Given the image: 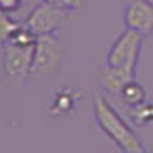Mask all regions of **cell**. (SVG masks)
<instances>
[{"label":"cell","mask_w":153,"mask_h":153,"mask_svg":"<svg viewBox=\"0 0 153 153\" xmlns=\"http://www.w3.org/2000/svg\"><path fill=\"white\" fill-rule=\"evenodd\" d=\"M129 119L134 127H146L153 124V102L146 100L145 103L129 108Z\"/></svg>","instance_id":"cell-10"},{"label":"cell","mask_w":153,"mask_h":153,"mask_svg":"<svg viewBox=\"0 0 153 153\" xmlns=\"http://www.w3.org/2000/svg\"><path fill=\"white\" fill-rule=\"evenodd\" d=\"M122 17L127 29L138 31L143 36L153 35V0H131Z\"/></svg>","instance_id":"cell-6"},{"label":"cell","mask_w":153,"mask_h":153,"mask_svg":"<svg viewBox=\"0 0 153 153\" xmlns=\"http://www.w3.org/2000/svg\"><path fill=\"white\" fill-rule=\"evenodd\" d=\"M134 77H136V74L127 72L124 69L110 67V65H103V69L100 72V81H102L103 90L107 93H112V95H119L120 90Z\"/></svg>","instance_id":"cell-8"},{"label":"cell","mask_w":153,"mask_h":153,"mask_svg":"<svg viewBox=\"0 0 153 153\" xmlns=\"http://www.w3.org/2000/svg\"><path fill=\"white\" fill-rule=\"evenodd\" d=\"M35 45L7 42L2 47V60H4V71L7 77H10L12 81L24 83L29 74H33Z\"/></svg>","instance_id":"cell-3"},{"label":"cell","mask_w":153,"mask_h":153,"mask_svg":"<svg viewBox=\"0 0 153 153\" xmlns=\"http://www.w3.org/2000/svg\"><path fill=\"white\" fill-rule=\"evenodd\" d=\"M43 2L60 9L64 12H76L84 5V0H43Z\"/></svg>","instance_id":"cell-12"},{"label":"cell","mask_w":153,"mask_h":153,"mask_svg":"<svg viewBox=\"0 0 153 153\" xmlns=\"http://www.w3.org/2000/svg\"><path fill=\"white\" fill-rule=\"evenodd\" d=\"M93 114L98 129L103 132L107 139H110L122 153H150L136 132L134 126L129 124L119 110L112 105L105 90H97L93 98Z\"/></svg>","instance_id":"cell-1"},{"label":"cell","mask_w":153,"mask_h":153,"mask_svg":"<svg viewBox=\"0 0 153 153\" xmlns=\"http://www.w3.org/2000/svg\"><path fill=\"white\" fill-rule=\"evenodd\" d=\"M22 5V0H0V10L2 12H7V14H12V12H17Z\"/></svg>","instance_id":"cell-13"},{"label":"cell","mask_w":153,"mask_h":153,"mask_svg":"<svg viewBox=\"0 0 153 153\" xmlns=\"http://www.w3.org/2000/svg\"><path fill=\"white\" fill-rule=\"evenodd\" d=\"M65 16H67V12H64L60 9L40 0L33 7V10L29 12V16L26 17L24 24L38 36L48 35V33L60 31V26H62Z\"/></svg>","instance_id":"cell-5"},{"label":"cell","mask_w":153,"mask_h":153,"mask_svg":"<svg viewBox=\"0 0 153 153\" xmlns=\"http://www.w3.org/2000/svg\"><path fill=\"white\" fill-rule=\"evenodd\" d=\"M62 64V38L60 31L40 35L35 45L33 74H55Z\"/></svg>","instance_id":"cell-4"},{"label":"cell","mask_w":153,"mask_h":153,"mask_svg":"<svg viewBox=\"0 0 153 153\" xmlns=\"http://www.w3.org/2000/svg\"><path fill=\"white\" fill-rule=\"evenodd\" d=\"M81 100V93L74 88H62L53 93L48 103V114L52 117H67L72 115Z\"/></svg>","instance_id":"cell-7"},{"label":"cell","mask_w":153,"mask_h":153,"mask_svg":"<svg viewBox=\"0 0 153 153\" xmlns=\"http://www.w3.org/2000/svg\"><path fill=\"white\" fill-rule=\"evenodd\" d=\"M143 40L145 36L141 33L126 28L110 45L105 55V65L124 69L127 72L136 74L141 50H143Z\"/></svg>","instance_id":"cell-2"},{"label":"cell","mask_w":153,"mask_h":153,"mask_svg":"<svg viewBox=\"0 0 153 153\" xmlns=\"http://www.w3.org/2000/svg\"><path fill=\"white\" fill-rule=\"evenodd\" d=\"M19 28H21V22L14 21V19L10 17V14L0 10V48L12 38V35H14Z\"/></svg>","instance_id":"cell-11"},{"label":"cell","mask_w":153,"mask_h":153,"mask_svg":"<svg viewBox=\"0 0 153 153\" xmlns=\"http://www.w3.org/2000/svg\"><path fill=\"white\" fill-rule=\"evenodd\" d=\"M117 97L122 100V103L127 108H134V107H138V105L146 102V88L134 77L120 90V93Z\"/></svg>","instance_id":"cell-9"}]
</instances>
